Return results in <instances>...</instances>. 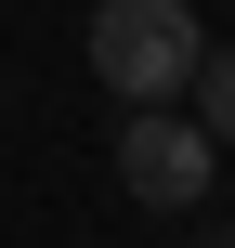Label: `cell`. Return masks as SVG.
<instances>
[{"label": "cell", "instance_id": "6da1fadb", "mask_svg": "<svg viewBox=\"0 0 235 248\" xmlns=\"http://www.w3.org/2000/svg\"><path fill=\"white\" fill-rule=\"evenodd\" d=\"M196 65H209V39H196L183 0H105V13H92V78H105L118 105H183Z\"/></svg>", "mask_w": 235, "mask_h": 248}, {"label": "cell", "instance_id": "7a4b0ae2", "mask_svg": "<svg viewBox=\"0 0 235 248\" xmlns=\"http://www.w3.org/2000/svg\"><path fill=\"white\" fill-rule=\"evenodd\" d=\"M209 131L196 118H170V105H118V183L144 196V209H196L209 196Z\"/></svg>", "mask_w": 235, "mask_h": 248}, {"label": "cell", "instance_id": "3957f363", "mask_svg": "<svg viewBox=\"0 0 235 248\" xmlns=\"http://www.w3.org/2000/svg\"><path fill=\"white\" fill-rule=\"evenodd\" d=\"M196 131H209V144H235V52H209V65H196Z\"/></svg>", "mask_w": 235, "mask_h": 248}]
</instances>
